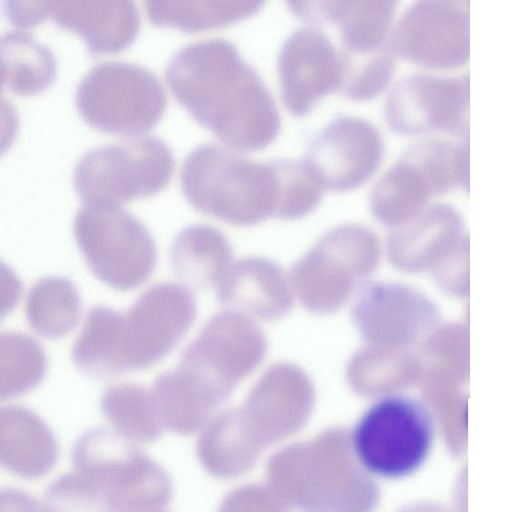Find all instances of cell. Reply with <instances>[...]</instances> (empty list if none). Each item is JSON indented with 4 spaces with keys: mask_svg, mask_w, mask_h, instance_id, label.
Segmentation results:
<instances>
[{
    "mask_svg": "<svg viewBox=\"0 0 512 512\" xmlns=\"http://www.w3.org/2000/svg\"><path fill=\"white\" fill-rule=\"evenodd\" d=\"M26 318L39 335L57 339L75 328L81 314V299L75 284L64 277L39 279L26 300Z\"/></svg>",
    "mask_w": 512,
    "mask_h": 512,
    "instance_id": "obj_21",
    "label": "cell"
},
{
    "mask_svg": "<svg viewBox=\"0 0 512 512\" xmlns=\"http://www.w3.org/2000/svg\"><path fill=\"white\" fill-rule=\"evenodd\" d=\"M263 330L246 314H215L183 352L179 367L220 405L264 360Z\"/></svg>",
    "mask_w": 512,
    "mask_h": 512,
    "instance_id": "obj_7",
    "label": "cell"
},
{
    "mask_svg": "<svg viewBox=\"0 0 512 512\" xmlns=\"http://www.w3.org/2000/svg\"><path fill=\"white\" fill-rule=\"evenodd\" d=\"M166 79L190 114L232 148H263L279 132L280 116L271 93L226 39L184 46L170 59Z\"/></svg>",
    "mask_w": 512,
    "mask_h": 512,
    "instance_id": "obj_1",
    "label": "cell"
},
{
    "mask_svg": "<svg viewBox=\"0 0 512 512\" xmlns=\"http://www.w3.org/2000/svg\"><path fill=\"white\" fill-rule=\"evenodd\" d=\"M395 53L438 70L464 66L470 56V2L420 0L406 7L391 31Z\"/></svg>",
    "mask_w": 512,
    "mask_h": 512,
    "instance_id": "obj_9",
    "label": "cell"
},
{
    "mask_svg": "<svg viewBox=\"0 0 512 512\" xmlns=\"http://www.w3.org/2000/svg\"><path fill=\"white\" fill-rule=\"evenodd\" d=\"M17 114L11 104L0 98V154L9 147L17 130Z\"/></svg>",
    "mask_w": 512,
    "mask_h": 512,
    "instance_id": "obj_29",
    "label": "cell"
},
{
    "mask_svg": "<svg viewBox=\"0 0 512 512\" xmlns=\"http://www.w3.org/2000/svg\"><path fill=\"white\" fill-rule=\"evenodd\" d=\"M1 83H2V79H1V77H0V86H1Z\"/></svg>",
    "mask_w": 512,
    "mask_h": 512,
    "instance_id": "obj_30",
    "label": "cell"
},
{
    "mask_svg": "<svg viewBox=\"0 0 512 512\" xmlns=\"http://www.w3.org/2000/svg\"><path fill=\"white\" fill-rule=\"evenodd\" d=\"M340 50L344 65L339 89L342 94L354 100H366L386 88L395 70V56L390 43L366 54Z\"/></svg>",
    "mask_w": 512,
    "mask_h": 512,
    "instance_id": "obj_26",
    "label": "cell"
},
{
    "mask_svg": "<svg viewBox=\"0 0 512 512\" xmlns=\"http://www.w3.org/2000/svg\"><path fill=\"white\" fill-rule=\"evenodd\" d=\"M101 408L119 435L135 444L159 439L164 425L151 393L134 383L109 387L103 394Z\"/></svg>",
    "mask_w": 512,
    "mask_h": 512,
    "instance_id": "obj_22",
    "label": "cell"
},
{
    "mask_svg": "<svg viewBox=\"0 0 512 512\" xmlns=\"http://www.w3.org/2000/svg\"><path fill=\"white\" fill-rule=\"evenodd\" d=\"M173 169V155L162 139L136 135L88 151L76 166L74 180L87 205L121 207L161 191Z\"/></svg>",
    "mask_w": 512,
    "mask_h": 512,
    "instance_id": "obj_4",
    "label": "cell"
},
{
    "mask_svg": "<svg viewBox=\"0 0 512 512\" xmlns=\"http://www.w3.org/2000/svg\"><path fill=\"white\" fill-rule=\"evenodd\" d=\"M216 297L222 305L265 321L279 318L289 307L281 269L261 256L232 264L216 286Z\"/></svg>",
    "mask_w": 512,
    "mask_h": 512,
    "instance_id": "obj_15",
    "label": "cell"
},
{
    "mask_svg": "<svg viewBox=\"0 0 512 512\" xmlns=\"http://www.w3.org/2000/svg\"><path fill=\"white\" fill-rule=\"evenodd\" d=\"M124 312L95 306L87 314L72 349L75 366L94 378H107L126 371L123 336Z\"/></svg>",
    "mask_w": 512,
    "mask_h": 512,
    "instance_id": "obj_19",
    "label": "cell"
},
{
    "mask_svg": "<svg viewBox=\"0 0 512 512\" xmlns=\"http://www.w3.org/2000/svg\"><path fill=\"white\" fill-rule=\"evenodd\" d=\"M196 317V302L186 287L171 282L147 289L124 312L127 371L150 368L180 342Z\"/></svg>",
    "mask_w": 512,
    "mask_h": 512,
    "instance_id": "obj_10",
    "label": "cell"
},
{
    "mask_svg": "<svg viewBox=\"0 0 512 512\" xmlns=\"http://www.w3.org/2000/svg\"><path fill=\"white\" fill-rule=\"evenodd\" d=\"M61 23L79 32L95 52H116L129 46L139 29V14L131 1H83L53 8Z\"/></svg>",
    "mask_w": 512,
    "mask_h": 512,
    "instance_id": "obj_16",
    "label": "cell"
},
{
    "mask_svg": "<svg viewBox=\"0 0 512 512\" xmlns=\"http://www.w3.org/2000/svg\"><path fill=\"white\" fill-rule=\"evenodd\" d=\"M237 409L247 435L263 452L290 434L301 419L303 389L298 373L286 365L272 366Z\"/></svg>",
    "mask_w": 512,
    "mask_h": 512,
    "instance_id": "obj_13",
    "label": "cell"
},
{
    "mask_svg": "<svg viewBox=\"0 0 512 512\" xmlns=\"http://www.w3.org/2000/svg\"><path fill=\"white\" fill-rule=\"evenodd\" d=\"M217 512H283L268 487L248 484L235 488L221 501Z\"/></svg>",
    "mask_w": 512,
    "mask_h": 512,
    "instance_id": "obj_27",
    "label": "cell"
},
{
    "mask_svg": "<svg viewBox=\"0 0 512 512\" xmlns=\"http://www.w3.org/2000/svg\"><path fill=\"white\" fill-rule=\"evenodd\" d=\"M46 371L47 357L36 340L18 332L0 333V400L31 391Z\"/></svg>",
    "mask_w": 512,
    "mask_h": 512,
    "instance_id": "obj_25",
    "label": "cell"
},
{
    "mask_svg": "<svg viewBox=\"0 0 512 512\" xmlns=\"http://www.w3.org/2000/svg\"><path fill=\"white\" fill-rule=\"evenodd\" d=\"M292 159L256 161L216 144H202L185 158L180 174L187 201L198 211L234 226L282 217Z\"/></svg>",
    "mask_w": 512,
    "mask_h": 512,
    "instance_id": "obj_2",
    "label": "cell"
},
{
    "mask_svg": "<svg viewBox=\"0 0 512 512\" xmlns=\"http://www.w3.org/2000/svg\"><path fill=\"white\" fill-rule=\"evenodd\" d=\"M22 283L15 271L0 260V321L17 305Z\"/></svg>",
    "mask_w": 512,
    "mask_h": 512,
    "instance_id": "obj_28",
    "label": "cell"
},
{
    "mask_svg": "<svg viewBox=\"0 0 512 512\" xmlns=\"http://www.w3.org/2000/svg\"><path fill=\"white\" fill-rule=\"evenodd\" d=\"M384 140L370 121L352 115L337 117L309 141L303 160L322 188L358 187L379 167Z\"/></svg>",
    "mask_w": 512,
    "mask_h": 512,
    "instance_id": "obj_11",
    "label": "cell"
},
{
    "mask_svg": "<svg viewBox=\"0 0 512 512\" xmlns=\"http://www.w3.org/2000/svg\"><path fill=\"white\" fill-rule=\"evenodd\" d=\"M74 235L93 275L115 290L136 289L154 271L157 248L151 233L121 207L85 204L76 214Z\"/></svg>",
    "mask_w": 512,
    "mask_h": 512,
    "instance_id": "obj_5",
    "label": "cell"
},
{
    "mask_svg": "<svg viewBox=\"0 0 512 512\" xmlns=\"http://www.w3.org/2000/svg\"><path fill=\"white\" fill-rule=\"evenodd\" d=\"M54 74L53 54L36 39L19 31L0 37V77L12 89L22 93L39 91Z\"/></svg>",
    "mask_w": 512,
    "mask_h": 512,
    "instance_id": "obj_23",
    "label": "cell"
},
{
    "mask_svg": "<svg viewBox=\"0 0 512 512\" xmlns=\"http://www.w3.org/2000/svg\"><path fill=\"white\" fill-rule=\"evenodd\" d=\"M434 440V422L418 399L391 394L376 400L356 423L352 447L361 466L384 479L415 473L426 462Z\"/></svg>",
    "mask_w": 512,
    "mask_h": 512,
    "instance_id": "obj_3",
    "label": "cell"
},
{
    "mask_svg": "<svg viewBox=\"0 0 512 512\" xmlns=\"http://www.w3.org/2000/svg\"><path fill=\"white\" fill-rule=\"evenodd\" d=\"M196 451L202 467L221 479L246 473L261 455L243 429L237 408L210 421L198 439Z\"/></svg>",
    "mask_w": 512,
    "mask_h": 512,
    "instance_id": "obj_20",
    "label": "cell"
},
{
    "mask_svg": "<svg viewBox=\"0 0 512 512\" xmlns=\"http://www.w3.org/2000/svg\"><path fill=\"white\" fill-rule=\"evenodd\" d=\"M291 9L314 25H332L343 51L366 54L388 43L398 2L393 0L289 2Z\"/></svg>",
    "mask_w": 512,
    "mask_h": 512,
    "instance_id": "obj_14",
    "label": "cell"
},
{
    "mask_svg": "<svg viewBox=\"0 0 512 512\" xmlns=\"http://www.w3.org/2000/svg\"><path fill=\"white\" fill-rule=\"evenodd\" d=\"M469 73L442 76L414 72L400 78L384 101L383 114L396 132L469 136Z\"/></svg>",
    "mask_w": 512,
    "mask_h": 512,
    "instance_id": "obj_8",
    "label": "cell"
},
{
    "mask_svg": "<svg viewBox=\"0 0 512 512\" xmlns=\"http://www.w3.org/2000/svg\"><path fill=\"white\" fill-rule=\"evenodd\" d=\"M77 104L91 125L136 136L160 120L167 99L162 84L147 68L107 61L94 66L81 80Z\"/></svg>",
    "mask_w": 512,
    "mask_h": 512,
    "instance_id": "obj_6",
    "label": "cell"
},
{
    "mask_svg": "<svg viewBox=\"0 0 512 512\" xmlns=\"http://www.w3.org/2000/svg\"><path fill=\"white\" fill-rule=\"evenodd\" d=\"M443 192L434 168L418 151L407 146L375 183L370 200L377 213L391 218L411 212L430 196Z\"/></svg>",
    "mask_w": 512,
    "mask_h": 512,
    "instance_id": "obj_17",
    "label": "cell"
},
{
    "mask_svg": "<svg viewBox=\"0 0 512 512\" xmlns=\"http://www.w3.org/2000/svg\"><path fill=\"white\" fill-rule=\"evenodd\" d=\"M262 5L260 1H146L145 10L155 25L198 31L241 20Z\"/></svg>",
    "mask_w": 512,
    "mask_h": 512,
    "instance_id": "obj_24",
    "label": "cell"
},
{
    "mask_svg": "<svg viewBox=\"0 0 512 512\" xmlns=\"http://www.w3.org/2000/svg\"><path fill=\"white\" fill-rule=\"evenodd\" d=\"M277 72L283 102L295 115H304L327 94L340 89L343 57L330 37L315 26L301 27L284 41Z\"/></svg>",
    "mask_w": 512,
    "mask_h": 512,
    "instance_id": "obj_12",
    "label": "cell"
},
{
    "mask_svg": "<svg viewBox=\"0 0 512 512\" xmlns=\"http://www.w3.org/2000/svg\"><path fill=\"white\" fill-rule=\"evenodd\" d=\"M233 250L215 227L193 224L174 238L170 261L174 272L195 288L216 287L232 265Z\"/></svg>",
    "mask_w": 512,
    "mask_h": 512,
    "instance_id": "obj_18",
    "label": "cell"
}]
</instances>
